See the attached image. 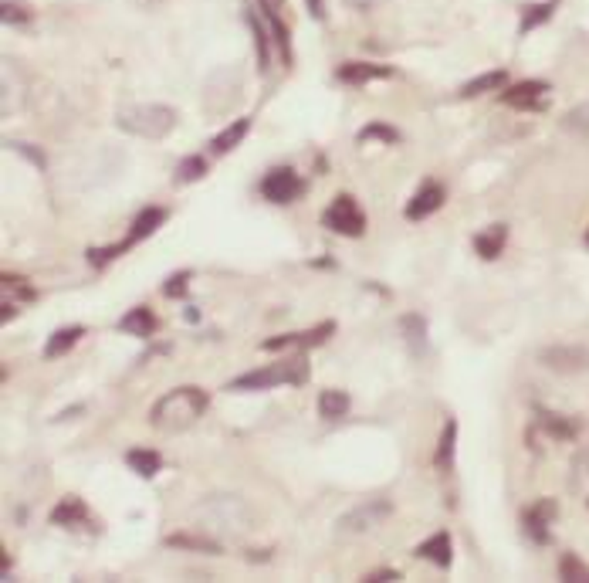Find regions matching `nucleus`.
Wrapping results in <instances>:
<instances>
[{"instance_id": "40", "label": "nucleus", "mask_w": 589, "mask_h": 583, "mask_svg": "<svg viewBox=\"0 0 589 583\" xmlns=\"http://www.w3.org/2000/svg\"><path fill=\"white\" fill-rule=\"evenodd\" d=\"M305 4H308V14H312L315 21H325V4H322V0H305Z\"/></svg>"}, {"instance_id": "3", "label": "nucleus", "mask_w": 589, "mask_h": 583, "mask_svg": "<svg viewBox=\"0 0 589 583\" xmlns=\"http://www.w3.org/2000/svg\"><path fill=\"white\" fill-rule=\"evenodd\" d=\"M115 123L119 129L133 133L143 139H163L176 126V112L163 102H133L115 112Z\"/></svg>"}, {"instance_id": "28", "label": "nucleus", "mask_w": 589, "mask_h": 583, "mask_svg": "<svg viewBox=\"0 0 589 583\" xmlns=\"http://www.w3.org/2000/svg\"><path fill=\"white\" fill-rule=\"evenodd\" d=\"M555 11V0H545V4H528V7H522V25H518V35H528L532 27L545 25L549 17H553Z\"/></svg>"}, {"instance_id": "21", "label": "nucleus", "mask_w": 589, "mask_h": 583, "mask_svg": "<svg viewBox=\"0 0 589 583\" xmlns=\"http://www.w3.org/2000/svg\"><path fill=\"white\" fill-rule=\"evenodd\" d=\"M125 465L133 468L139 478H153V475L163 468V458L156 451H146V447H133V451H125Z\"/></svg>"}, {"instance_id": "31", "label": "nucleus", "mask_w": 589, "mask_h": 583, "mask_svg": "<svg viewBox=\"0 0 589 583\" xmlns=\"http://www.w3.org/2000/svg\"><path fill=\"white\" fill-rule=\"evenodd\" d=\"M563 129H565V133H576V136L589 139V102H586V106H576V109L565 112Z\"/></svg>"}, {"instance_id": "18", "label": "nucleus", "mask_w": 589, "mask_h": 583, "mask_svg": "<svg viewBox=\"0 0 589 583\" xmlns=\"http://www.w3.org/2000/svg\"><path fill=\"white\" fill-rule=\"evenodd\" d=\"M21 106H25V82H21V85L14 82V62L7 58V62H4V102H0V112H4V116H14Z\"/></svg>"}, {"instance_id": "19", "label": "nucleus", "mask_w": 589, "mask_h": 583, "mask_svg": "<svg viewBox=\"0 0 589 583\" xmlns=\"http://www.w3.org/2000/svg\"><path fill=\"white\" fill-rule=\"evenodd\" d=\"M166 547L173 549H194V553H221V539H210V536H194V533H173L166 536Z\"/></svg>"}, {"instance_id": "24", "label": "nucleus", "mask_w": 589, "mask_h": 583, "mask_svg": "<svg viewBox=\"0 0 589 583\" xmlns=\"http://www.w3.org/2000/svg\"><path fill=\"white\" fill-rule=\"evenodd\" d=\"M454 441H457V421H447L444 424V435L437 441V451H434V465L447 472L451 465H454Z\"/></svg>"}, {"instance_id": "7", "label": "nucleus", "mask_w": 589, "mask_h": 583, "mask_svg": "<svg viewBox=\"0 0 589 583\" xmlns=\"http://www.w3.org/2000/svg\"><path fill=\"white\" fill-rule=\"evenodd\" d=\"M261 194L265 200L271 204H292L305 194V184H302V176L294 174L292 166H275L265 180H261Z\"/></svg>"}, {"instance_id": "1", "label": "nucleus", "mask_w": 589, "mask_h": 583, "mask_svg": "<svg viewBox=\"0 0 589 583\" xmlns=\"http://www.w3.org/2000/svg\"><path fill=\"white\" fill-rule=\"evenodd\" d=\"M194 519L200 522V529H207L214 536H247L258 526V512L251 509V502L245 496H231V492H214V496L200 498L194 506Z\"/></svg>"}, {"instance_id": "39", "label": "nucleus", "mask_w": 589, "mask_h": 583, "mask_svg": "<svg viewBox=\"0 0 589 583\" xmlns=\"http://www.w3.org/2000/svg\"><path fill=\"white\" fill-rule=\"evenodd\" d=\"M366 580H376V583H390V580H404L396 570H373V573H366Z\"/></svg>"}, {"instance_id": "38", "label": "nucleus", "mask_w": 589, "mask_h": 583, "mask_svg": "<svg viewBox=\"0 0 589 583\" xmlns=\"http://www.w3.org/2000/svg\"><path fill=\"white\" fill-rule=\"evenodd\" d=\"M7 146L17 149V153H25V156H31V160H35L37 166H45V156H41V153H37L35 146H27V143H7Z\"/></svg>"}, {"instance_id": "5", "label": "nucleus", "mask_w": 589, "mask_h": 583, "mask_svg": "<svg viewBox=\"0 0 589 583\" xmlns=\"http://www.w3.org/2000/svg\"><path fill=\"white\" fill-rule=\"evenodd\" d=\"M393 516V502L390 498H369L356 509H349L345 516H339L335 522V533L339 536H359V533H369V529H376L383 522Z\"/></svg>"}, {"instance_id": "26", "label": "nucleus", "mask_w": 589, "mask_h": 583, "mask_svg": "<svg viewBox=\"0 0 589 583\" xmlns=\"http://www.w3.org/2000/svg\"><path fill=\"white\" fill-rule=\"evenodd\" d=\"M508 85V72H488V75H478L471 78L464 88H461V99H474L481 92H494V88H504Z\"/></svg>"}, {"instance_id": "30", "label": "nucleus", "mask_w": 589, "mask_h": 583, "mask_svg": "<svg viewBox=\"0 0 589 583\" xmlns=\"http://www.w3.org/2000/svg\"><path fill=\"white\" fill-rule=\"evenodd\" d=\"M559 580L589 583V567L576 557V553H563V557H559Z\"/></svg>"}, {"instance_id": "11", "label": "nucleus", "mask_w": 589, "mask_h": 583, "mask_svg": "<svg viewBox=\"0 0 589 583\" xmlns=\"http://www.w3.org/2000/svg\"><path fill=\"white\" fill-rule=\"evenodd\" d=\"M555 519V502L553 498H542V502H535L532 509L522 516V522H525V533L539 543V547H545L549 543V522Z\"/></svg>"}, {"instance_id": "37", "label": "nucleus", "mask_w": 589, "mask_h": 583, "mask_svg": "<svg viewBox=\"0 0 589 583\" xmlns=\"http://www.w3.org/2000/svg\"><path fill=\"white\" fill-rule=\"evenodd\" d=\"M186 282H190V272H176V275H170V282L163 286V292L170 298H180L186 292Z\"/></svg>"}, {"instance_id": "15", "label": "nucleus", "mask_w": 589, "mask_h": 583, "mask_svg": "<svg viewBox=\"0 0 589 583\" xmlns=\"http://www.w3.org/2000/svg\"><path fill=\"white\" fill-rule=\"evenodd\" d=\"M339 78L349 82V85H363V82H373V78H390L393 68L390 65H373V62H345L339 65Z\"/></svg>"}, {"instance_id": "8", "label": "nucleus", "mask_w": 589, "mask_h": 583, "mask_svg": "<svg viewBox=\"0 0 589 583\" xmlns=\"http://www.w3.org/2000/svg\"><path fill=\"white\" fill-rule=\"evenodd\" d=\"M545 95H549V82H518V85H508L502 92V106L508 109H518V112H532V109H542L545 106Z\"/></svg>"}, {"instance_id": "27", "label": "nucleus", "mask_w": 589, "mask_h": 583, "mask_svg": "<svg viewBox=\"0 0 589 583\" xmlns=\"http://www.w3.org/2000/svg\"><path fill=\"white\" fill-rule=\"evenodd\" d=\"M345 410H349L345 390H322L319 394V414L325 421H339V417H345Z\"/></svg>"}, {"instance_id": "2", "label": "nucleus", "mask_w": 589, "mask_h": 583, "mask_svg": "<svg viewBox=\"0 0 589 583\" xmlns=\"http://www.w3.org/2000/svg\"><path fill=\"white\" fill-rule=\"evenodd\" d=\"M207 407V390H200V387H176V390H170L166 397L153 404L149 424L160 427V431H184V427H194Z\"/></svg>"}, {"instance_id": "42", "label": "nucleus", "mask_w": 589, "mask_h": 583, "mask_svg": "<svg viewBox=\"0 0 589 583\" xmlns=\"http://www.w3.org/2000/svg\"><path fill=\"white\" fill-rule=\"evenodd\" d=\"M586 245H589V231H586Z\"/></svg>"}, {"instance_id": "22", "label": "nucleus", "mask_w": 589, "mask_h": 583, "mask_svg": "<svg viewBox=\"0 0 589 583\" xmlns=\"http://www.w3.org/2000/svg\"><path fill=\"white\" fill-rule=\"evenodd\" d=\"M247 129H251V119H237V123H231L224 133H217V136L210 139V153H217V156L231 153V149L247 136Z\"/></svg>"}, {"instance_id": "4", "label": "nucleus", "mask_w": 589, "mask_h": 583, "mask_svg": "<svg viewBox=\"0 0 589 583\" xmlns=\"http://www.w3.org/2000/svg\"><path fill=\"white\" fill-rule=\"evenodd\" d=\"M308 380V360L305 357H288V360H278L271 367H261V370H251L245 377H237L227 384V390H271V387H282V384H305Z\"/></svg>"}, {"instance_id": "33", "label": "nucleus", "mask_w": 589, "mask_h": 583, "mask_svg": "<svg viewBox=\"0 0 589 583\" xmlns=\"http://www.w3.org/2000/svg\"><path fill=\"white\" fill-rule=\"evenodd\" d=\"M207 174V160L204 156H186L180 166H176V184H194L200 176Z\"/></svg>"}, {"instance_id": "41", "label": "nucleus", "mask_w": 589, "mask_h": 583, "mask_svg": "<svg viewBox=\"0 0 589 583\" xmlns=\"http://www.w3.org/2000/svg\"><path fill=\"white\" fill-rule=\"evenodd\" d=\"M268 4H275V7H278V4H282V0H268Z\"/></svg>"}, {"instance_id": "35", "label": "nucleus", "mask_w": 589, "mask_h": 583, "mask_svg": "<svg viewBox=\"0 0 589 583\" xmlns=\"http://www.w3.org/2000/svg\"><path fill=\"white\" fill-rule=\"evenodd\" d=\"M0 21H4L7 27L27 25V21H31V11H27V4H17V0H4V4H0Z\"/></svg>"}, {"instance_id": "16", "label": "nucleus", "mask_w": 589, "mask_h": 583, "mask_svg": "<svg viewBox=\"0 0 589 583\" xmlns=\"http://www.w3.org/2000/svg\"><path fill=\"white\" fill-rule=\"evenodd\" d=\"M504 241H508V227H504V224H491L488 231H481V235L474 237V251H478L484 261H494L502 255Z\"/></svg>"}, {"instance_id": "10", "label": "nucleus", "mask_w": 589, "mask_h": 583, "mask_svg": "<svg viewBox=\"0 0 589 583\" xmlns=\"http://www.w3.org/2000/svg\"><path fill=\"white\" fill-rule=\"evenodd\" d=\"M447 200V190H444L441 184H424L414 194V200L406 204V217L410 221H424V217H430L434 211H441V204Z\"/></svg>"}, {"instance_id": "14", "label": "nucleus", "mask_w": 589, "mask_h": 583, "mask_svg": "<svg viewBox=\"0 0 589 583\" xmlns=\"http://www.w3.org/2000/svg\"><path fill=\"white\" fill-rule=\"evenodd\" d=\"M417 557L420 559H430L434 567L447 570V567L454 563V547H451V536H447V533H434L430 539H424V543L417 547Z\"/></svg>"}, {"instance_id": "20", "label": "nucleus", "mask_w": 589, "mask_h": 583, "mask_svg": "<svg viewBox=\"0 0 589 583\" xmlns=\"http://www.w3.org/2000/svg\"><path fill=\"white\" fill-rule=\"evenodd\" d=\"M85 516H88V509L82 498L65 496L62 502L55 506V512H51V522H55V526H78V522H85Z\"/></svg>"}, {"instance_id": "12", "label": "nucleus", "mask_w": 589, "mask_h": 583, "mask_svg": "<svg viewBox=\"0 0 589 583\" xmlns=\"http://www.w3.org/2000/svg\"><path fill=\"white\" fill-rule=\"evenodd\" d=\"M400 336H404L406 349H410V357H424L427 353V319L417 316V312H406L404 319H400Z\"/></svg>"}, {"instance_id": "34", "label": "nucleus", "mask_w": 589, "mask_h": 583, "mask_svg": "<svg viewBox=\"0 0 589 583\" xmlns=\"http://www.w3.org/2000/svg\"><path fill=\"white\" fill-rule=\"evenodd\" d=\"M332 333H335V323L325 319V323L315 326V329H308V333H294V347H319V343H325Z\"/></svg>"}, {"instance_id": "29", "label": "nucleus", "mask_w": 589, "mask_h": 583, "mask_svg": "<svg viewBox=\"0 0 589 583\" xmlns=\"http://www.w3.org/2000/svg\"><path fill=\"white\" fill-rule=\"evenodd\" d=\"M265 21L271 25V35H275V41H278V48H282V58L288 65H292V41H288V27H285V21L278 17V11H275V4H265Z\"/></svg>"}, {"instance_id": "32", "label": "nucleus", "mask_w": 589, "mask_h": 583, "mask_svg": "<svg viewBox=\"0 0 589 583\" xmlns=\"http://www.w3.org/2000/svg\"><path fill=\"white\" fill-rule=\"evenodd\" d=\"M539 424L553 437H563V441H565V437L576 435V427H573V424L565 421V417H559V414H549V410H539Z\"/></svg>"}, {"instance_id": "25", "label": "nucleus", "mask_w": 589, "mask_h": 583, "mask_svg": "<svg viewBox=\"0 0 589 583\" xmlns=\"http://www.w3.org/2000/svg\"><path fill=\"white\" fill-rule=\"evenodd\" d=\"M245 21L251 27V35H255V55H258V68L265 72L271 65V51H268V35H265V27H261V17L255 14V7H247L245 11Z\"/></svg>"}, {"instance_id": "13", "label": "nucleus", "mask_w": 589, "mask_h": 583, "mask_svg": "<svg viewBox=\"0 0 589 583\" xmlns=\"http://www.w3.org/2000/svg\"><path fill=\"white\" fill-rule=\"evenodd\" d=\"M163 221H166V211H163V207H146V211H139L133 227H129V235H125V241H119V248L125 251V248H133V245H139V241L153 235Z\"/></svg>"}, {"instance_id": "6", "label": "nucleus", "mask_w": 589, "mask_h": 583, "mask_svg": "<svg viewBox=\"0 0 589 583\" xmlns=\"http://www.w3.org/2000/svg\"><path fill=\"white\" fill-rule=\"evenodd\" d=\"M322 224L329 227L332 235H345V237H359L366 231V214L356 204V197L349 194H339V197L329 204V211L322 214Z\"/></svg>"}, {"instance_id": "17", "label": "nucleus", "mask_w": 589, "mask_h": 583, "mask_svg": "<svg viewBox=\"0 0 589 583\" xmlns=\"http://www.w3.org/2000/svg\"><path fill=\"white\" fill-rule=\"evenodd\" d=\"M119 329L129 336H143V339H146V336L156 333V316H153L146 306H135V309H129L123 319H119Z\"/></svg>"}, {"instance_id": "9", "label": "nucleus", "mask_w": 589, "mask_h": 583, "mask_svg": "<svg viewBox=\"0 0 589 583\" xmlns=\"http://www.w3.org/2000/svg\"><path fill=\"white\" fill-rule=\"evenodd\" d=\"M542 363H545L549 370H563V373L589 370V349L586 347H549V349H542Z\"/></svg>"}, {"instance_id": "36", "label": "nucleus", "mask_w": 589, "mask_h": 583, "mask_svg": "<svg viewBox=\"0 0 589 583\" xmlns=\"http://www.w3.org/2000/svg\"><path fill=\"white\" fill-rule=\"evenodd\" d=\"M366 139H383V143H400V133L390 129L386 123H369L359 129V143H366Z\"/></svg>"}, {"instance_id": "23", "label": "nucleus", "mask_w": 589, "mask_h": 583, "mask_svg": "<svg viewBox=\"0 0 589 583\" xmlns=\"http://www.w3.org/2000/svg\"><path fill=\"white\" fill-rule=\"evenodd\" d=\"M82 336H85V326H62V329L48 339L45 357H48V360H55V357H65V353H68V349H72Z\"/></svg>"}]
</instances>
